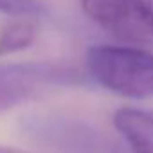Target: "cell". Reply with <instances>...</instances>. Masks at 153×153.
Returning a JSON list of instances; mask_svg holds the SVG:
<instances>
[{
	"mask_svg": "<svg viewBox=\"0 0 153 153\" xmlns=\"http://www.w3.org/2000/svg\"><path fill=\"white\" fill-rule=\"evenodd\" d=\"M87 70L103 88L130 99H153V54L126 45H94Z\"/></svg>",
	"mask_w": 153,
	"mask_h": 153,
	"instance_id": "6da1fadb",
	"label": "cell"
},
{
	"mask_svg": "<svg viewBox=\"0 0 153 153\" xmlns=\"http://www.w3.org/2000/svg\"><path fill=\"white\" fill-rule=\"evenodd\" d=\"M76 70L54 63L0 65V115L36 99L52 87L78 83Z\"/></svg>",
	"mask_w": 153,
	"mask_h": 153,
	"instance_id": "7a4b0ae2",
	"label": "cell"
},
{
	"mask_svg": "<svg viewBox=\"0 0 153 153\" xmlns=\"http://www.w3.org/2000/svg\"><path fill=\"white\" fill-rule=\"evenodd\" d=\"M81 9L106 33L153 45V0H81Z\"/></svg>",
	"mask_w": 153,
	"mask_h": 153,
	"instance_id": "3957f363",
	"label": "cell"
},
{
	"mask_svg": "<svg viewBox=\"0 0 153 153\" xmlns=\"http://www.w3.org/2000/svg\"><path fill=\"white\" fill-rule=\"evenodd\" d=\"M114 126L131 153H153V112L123 106L114 114Z\"/></svg>",
	"mask_w": 153,
	"mask_h": 153,
	"instance_id": "277c9868",
	"label": "cell"
},
{
	"mask_svg": "<svg viewBox=\"0 0 153 153\" xmlns=\"http://www.w3.org/2000/svg\"><path fill=\"white\" fill-rule=\"evenodd\" d=\"M38 27L29 18H16L0 29V56L24 51L34 43Z\"/></svg>",
	"mask_w": 153,
	"mask_h": 153,
	"instance_id": "5b68a950",
	"label": "cell"
},
{
	"mask_svg": "<svg viewBox=\"0 0 153 153\" xmlns=\"http://www.w3.org/2000/svg\"><path fill=\"white\" fill-rule=\"evenodd\" d=\"M42 11L36 0H0V13L16 18H29Z\"/></svg>",
	"mask_w": 153,
	"mask_h": 153,
	"instance_id": "8992f818",
	"label": "cell"
},
{
	"mask_svg": "<svg viewBox=\"0 0 153 153\" xmlns=\"http://www.w3.org/2000/svg\"><path fill=\"white\" fill-rule=\"evenodd\" d=\"M0 153H29V151L18 149V148H13V146H0Z\"/></svg>",
	"mask_w": 153,
	"mask_h": 153,
	"instance_id": "52a82bcc",
	"label": "cell"
}]
</instances>
